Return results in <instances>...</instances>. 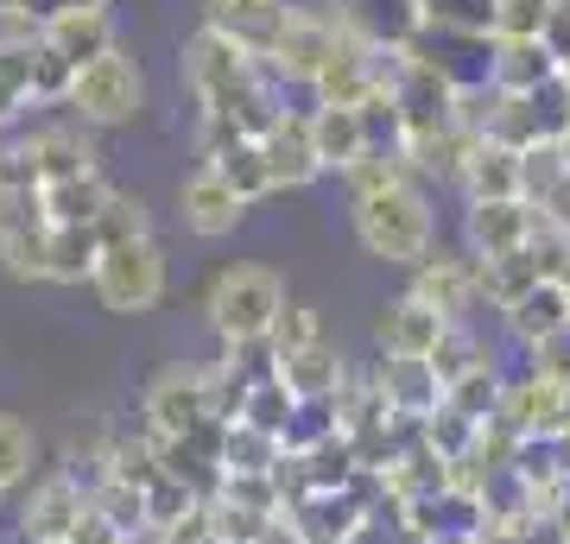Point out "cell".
<instances>
[{
	"instance_id": "cell-1",
	"label": "cell",
	"mask_w": 570,
	"mask_h": 544,
	"mask_svg": "<svg viewBox=\"0 0 570 544\" xmlns=\"http://www.w3.org/2000/svg\"><path fill=\"white\" fill-rule=\"evenodd\" d=\"M348 228H355L367 260L406 266V273L438 247V216H431V197L419 178L374 190V197H348Z\"/></svg>"
},
{
	"instance_id": "cell-2",
	"label": "cell",
	"mask_w": 570,
	"mask_h": 544,
	"mask_svg": "<svg viewBox=\"0 0 570 544\" xmlns=\"http://www.w3.org/2000/svg\"><path fill=\"white\" fill-rule=\"evenodd\" d=\"M285 304V279L266 260H235L204 285V317L223 348H261Z\"/></svg>"
},
{
	"instance_id": "cell-3",
	"label": "cell",
	"mask_w": 570,
	"mask_h": 544,
	"mask_svg": "<svg viewBox=\"0 0 570 544\" xmlns=\"http://www.w3.org/2000/svg\"><path fill=\"white\" fill-rule=\"evenodd\" d=\"M165 285H171L165 247L146 235V241H127V247H102L89 291L102 298L108 317H146V310H159L165 304Z\"/></svg>"
},
{
	"instance_id": "cell-4",
	"label": "cell",
	"mask_w": 570,
	"mask_h": 544,
	"mask_svg": "<svg viewBox=\"0 0 570 544\" xmlns=\"http://www.w3.org/2000/svg\"><path fill=\"white\" fill-rule=\"evenodd\" d=\"M140 418L153 444H178V437H197L216 405H209V367L204 362H171L159 367L140 393Z\"/></svg>"
},
{
	"instance_id": "cell-5",
	"label": "cell",
	"mask_w": 570,
	"mask_h": 544,
	"mask_svg": "<svg viewBox=\"0 0 570 544\" xmlns=\"http://www.w3.org/2000/svg\"><path fill=\"white\" fill-rule=\"evenodd\" d=\"M63 108H70L82 127H96V133H108V127H134L140 121V108H146V70L127 58V51H108V58H96L89 70H77Z\"/></svg>"
},
{
	"instance_id": "cell-6",
	"label": "cell",
	"mask_w": 570,
	"mask_h": 544,
	"mask_svg": "<svg viewBox=\"0 0 570 544\" xmlns=\"http://www.w3.org/2000/svg\"><path fill=\"white\" fill-rule=\"evenodd\" d=\"M336 44H343V20H336V7L324 0H285V26H279V44L266 51V70L279 82H317L330 58H336Z\"/></svg>"
},
{
	"instance_id": "cell-7",
	"label": "cell",
	"mask_w": 570,
	"mask_h": 544,
	"mask_svg": "<svg viewBox=\"0 0 570 544\" xmlns=\"http://www.w3.org/2000/svg\"><path fill=\"white\" fill-rule=\"evenodd\" d=\"M45 247H51V216L39 190H0V273L20 285H45Z\"/></svg>"
},
{
	"instance_id": "cell-8",
	"label": "cell",
	"mask_w": 570,
	"mask_h": 544,
	"mask_svg": "<svg viewBox=\"0 0 570 544\" xmlns=\"http://www.w3.org/2000/svg\"><path fill=\"white\" fill-rule=\"evenodd\" d=\"M406 51L419 63H431V70H438L456 96L494 89V39H489V32H444V26H425Z\"/></svg>"
},
{
	"instance_id": "cell-9",
	"label": "cell",
	"mask_w": 570,
	"mask_h": 544,
	"mask_svg": "<svg viewBox=\"0 0 570 544\" xmlns=\"http://www.w3.org/2000/svg\"><path fill=\"white\" fill-rule=\"evenodd\" d=\"M82 506H89V494H82L63 468H45L39 482L20 494V513H13V525H20V544H70V532H77Z\"/></svg>"
},
{
	"instance_id": "cell-10",
	"label": "cell",
	"mask_w": 570,
	"mask_h": 544,
	"mask_svg": "<svg viewBox=\"0 0 570 544\" xmlns=\"http://www.w3.org/2000/svg\"><path fill=\"white\" fill-rule=\"evenodd\" d=\"M494 418L513 424L520 437H539V444H558L570 431V386L558 380H539V374H513L508 386H501V405H494Z\"/></svg>"
},
{
	"instance_id": "cell-11",
	"label": "cell",
	"mask_w": 570,
	"mask_h": 544,
	"mask_svg": "<svg viewBox=\"0 0 570 544\" xmlns=\"http://www.w3.org/2000/svg\"><path fill=\"white\" fill-rule=\"evenodd\" d=\"M406 291L419 304H431L444 323H456V329H463V317L482 304V291H475V260H469V254H444V247H431L425 260L412 266Z\"/></svg>"
},
{
	"instance_id": "cell-12",
	"label": "cell",
	"mask_w": 570,
	"mask_h": 544,
	"mask_svg": "<svg viewBox=\"0 0 570 544\" xmlns=\"http://www.w3.org/2000/svg\"><path fill=\"white\" fill-rule=\"evenodd\" d=\"M539 235V209L527 197H494V202H469L463 209V254L469 260H494L513 254Z\"/></svg>"
},
{
	"instance_id": "cell-13",
	"label": "cell",
	"mask_w": 570,
	"mask_h": 544,
	"mask_svg": "<svg viewBox=\"0 0 570 544\" xmlns=\"http://www.w3.org/2000/svg\"><path fill=\"white\" fill-rule=\"evenodd\" d=\"M367 380H374V393H381V405H387L393 418L425 424L431 412L444 405V380H438V367L419 362V355H381Z\"/></svg>"
},
{
	"instance_id": "cell-14",
	"label": "cell",
	"mask_w": 570,
	"mask_h": 544,
	"mask_svg": "<svg viewBox=\"0 0 570 544\" xmlns=\"http://www.w3.org/2000/svg\"><path fill=\"white\" fill-rule=\"evenodd\" d=\"M450 329L456 323H444L431 304L412 298V291H400V298H387L374 310V343H381V355H419V362H431L444 348Z\"/></svg>"
},
{
	"instance_id": "cell-15",
	"label": "cell",
	"mask_w": 570,
	"mask_h": 544,
	"mask_svg": "<svg viewBox=\"0 0 570 544\" xmlns=\"http://www.w3.org/2000/svg\"><path fill=\"white\" fill-rule=\"evenodd\" d=\"M178 222L190 228L197 241H223V235H235V228L247 222V202L235 197L209 165H197V171L178 184Z\"/></svg>"
},
{
	"instance_id": "cell-16",
	"label": "cell",
	"mask_w": 570,
	"mask_h": 544,
	"mask_svg": "<svg viewBox=\"0 0 570 544\" xmlns=\"http://www.w3.org/2000/svg\"><path fill=\"white\" fill-rule=\"evenodd\" d=\"M39 39L51 44L70 70H89L96 58L121 51V39H115V13H108V7H58V13L39 26Z\"/></svg>"
},
{
	"instance_id": "cell-17",
	"label": "cell",
	"mask_w": 570,
	"mask_h": 544,
	"mask_svg": "<svg viewBox=\"0 0 570 544\" xmlns=\"http://www.w3.org/2000/svg\"><path fill=\"white\" fill-rule=\"evenodd\" d=\"M261 159H266V178H273V197L279 190H305V184L324 178V165L311 152V127L298 108H285L279 121L261 133Z\"/></svg>"
},
{
	"instance_id": "cell-18",
	"label": "cell",
	"mask_w": 570,
	"mask_h": 544,
	"mask_svg": "<svg viewBox=\"0 0 570 544\" xmlns=\"http://www.w3.org/2000/svg\"><path fill=\"white\" fill-rule=\"evenodd\" d=\"M204 26L223 32L235 51L261 58L279 44V26H285V0H204Z\"/></svg>"
},
{
	"instance_id": "cell-19",
	"label": "cell",
	"mask_w": 570,
	"mask_h": 544,
	"mask_svg": "<svg viewBox=\"0 0 570 544\" xmlns=\"http://www.w3.org/2000/svg\"><path fill=\"white\" fill-rule=\"evenodd\" d=\"M374 51H381V44H367L362 32L343 26V44H336V58L317 70L311 96L324 101V108H362V101L374 96Z\"/></svg>"
},
{
	"instance_id": "cell-20",
	"label": "cell",
	"mask_w": 570,
	"mask_h": 544,
	"mask_svg": "<svg viewBox=\"0 0 570 544\" xmlns=\"http://www.w3.org/2000/svg\"><path fill=\"white\" fill-rule=\"evenodd\" d=\"M330 7H336V20L348 32H362L367 44H387V51H406L425 32L419 0H330Z\"/></svg>"
},
{
	"instance_id": "cell-21",
	"label": "cell",
	"mask_w": 570,
	"mask_h": 544,
	"mask_svg": "<svg viewBox=\"0 0 570 544\" xmlns=\"http://www.w3.org/2000/svg\"><path fill=\"white\" fill-rule=\"evenodd\" d=\"M305 127H311V152H317V165L324 171H336L343 178L355 159H367L374 146H367V121H362V108H311L305 115Z\"/></svg>"
},
{
	"instance_id": "cell-22",
	"label": "cell",
	"mask_w": 570,
	"mask_h": 544,
	"mask_svg": "<svg viewBox=\"0 0 570 544\" xmlns=\"http://www.w3.org/2000/svg\"><path fill=\"white\" fill-rule=\"evenodd\" d=\"M20 140H26V152H32V165H39V190L45 184L102 171V165H96V146H89L82 127H32V133H20Z\"/></svg>"
},
{
	"instance_id": "cell-23",
	"label": "cell",
	"mask_w": 570,
	"mask_h": 544,
	"mask_svg": "<svg viewBox=\"0 0 570 544\" xmlns=\"http://www.w3.org/2000/svg\"><path fill=\"white\" fill-rule=\"evenodd\" d=\"M501 323H508V336L520 348H539L546 336H558V329L570 323V291L558 279H539L527 298H513L508 310H501Z\"/></svg>"
},
{
	"instance_id": "cell-24",
	"label": "cell",
	"mask_w": 570,
	"mask_h": 544,
	"mask_svg": "<svg viewBox=\"0 0 570 544\" xmlns=\"http://www.w3.org/2000/svg\"><path fill=\"white\" fill-rule=\"evenodd\" d=\"M32 44H39V26H7L0 32V133L20 121L32 101Z\"/></svg>"
},
{
	"instance_id": "cell-25",
	"label": "cell",
	"mask_w": 570,
	"mask_h": 544,
	"mask_svg": "<svg viewBox=\"0 0 570 544\" xmlns=\"http://www.w3.org/2000/svg\"><path fill=\"white\" fill-rule=\"evenodd\" d=\"M96 260H102V235H96V222L51 228V247H45V285H89L96 279Z\"/></svg>"
},
{
	"instance_id": "cell-26",
	"label": "cell",
	"mask_w": 570,
	"mask_h": 544,
	"mask_svg": "<svg viewBox=\"0 0 570 544\" xmlns=\"http://www.w3.org/2000/svg\"><path fill=\"white\" fill-rule=\"evenodd\" d=\"M273 374L292 386V399H336V386L348 380V367H343V355L330 348V336L298 348V355H285V362H273Z\"/></svg>"
},
{
	"instance_id": "cell-27",
	"label": "cell",
	"mask_w": 570,
	"mask_h": 544,
	"mask_svg": "<svg viewBox=\"0 0 570 544\" xmlns=\"http://www.w3.org/2000/svg\"><path fill=\"white\" fill-rule=\"evenodd\" d=\"M539 279H546V266H539L532 241L513 247V254H494V260H475V291H482V304H494V310H508L513 298H527Z\"/></svg>"
},
{
	"instance_id": "cell-28",
	"label": "cell",
	"mask_w": 570,
	"mask_h": 544,
	"mask_svg": "<svg viewBox=\"0 0 570 544\" xmlns=\"http://www.w3.org/2000/svg\"><path fill=\"white\" fill-rule=\"evenodd\" d=\"M551 77H558V58L546 51V39H494V89L501 96H532Z\"/></svg>"
},
{
	"instance_id": "cell-29",
	"label": "cell",
	"mask_w": 570,
	"mask_h": 544,
	"mask_svg": "<svg viewBox=\"0 0 570 544\" xmlns=\"http://www.w3.org/2000/svg\"><path fill=\"white\" fill-rule=\"evenodd\" d=\"M463 197L469 202H494V197H520V152L513 146H494V140H475L463 165Z\"/></svg>"
},
{
	"instance_id": "cell-30",
	"label": "cell",
	"mask_w": 570,
	"mask_h": 544,
	"mask_svg": "<svg viewBox=\"0 0 570 544\" xmlns=\"http://www.w3.org/2000/svg\"><path fill=\"white\" fill-rule=\"evenodd\" d=\"M197 165H209L216 178L235 190V197L254 209L261 197H273V178H266V159H261V140H228V146H216L209 159H197Z\"/></svg>"
},
{
	"instance_id": "cell-31",
	"label": "cell",
	"mask_w": 570,
	"mask_h": 544,
	"mask_svg": "<svg viewBox=\"0 0 570 544\" xmlns=\"http://www.w3.org/2000/svg\"><path fill=\"white\" fill-rule=\"evenodd\" d=\"M115 184L102 178V171H89V178H63V184H45L39 202L45 216H51V228H70V222H96L102 216V202Z\"/></svg>"
},
{
	"instance_id": "cell-32",
	"label": "cell",
	"mask_w": 570,
	"mask_h": 544,
	"mask_svg": "<svg viewBox=\"0 0 570 544\" xmlns=\"http://www.w3.org/2000/svg\"><path fill=\"white\" fill-rule=\"evenodd\" d=\"M279 463H285L279 437H266L242 418L223 431V475H279Z\"/></svg>"
},
{
	"instance_id": "cell-33",
	"label": "cell",
	"mask_w": 570,
	"mask_h": 544,
	"mask_svg": "<svg viewBox=\"0 0 570 544\" xmlns=\"http://www.w3.org/2000/svg\"><path fill=\"white\" fill-rule=\"evenodd\" d=\"M96 235H102V247H127V241H146L153 235V209H146L140 190H108L102 216H96Z\"/></svg>"
},
{
	"instance_id": "cell-34",
	"label": "cell",
	"mask_w": 570,
	"mask_h": 544,
	"mask_svg": "<svg viewBox=\"0 0 570 544\" xmlns=\"http://www.w3.org/2000/svg\"><path fill=\"white\" fill-rule=\"evenodd\" d=\"M501 374H494V362H475L463 374V380H450L444 386V405L456 412V418H469V424H489L494 418V405H501Z\"/></svg>"
},
{
	"instance_id": "cell-35",
	"label": "cell",
	"mask_w": 570,
	"mask_h": 544,
	"mask_svg": "<svg viewBox=\"0 0 570 544\" xmlns=\"http://www.w3.org/2000/svg\"><path fill=\"white\" fill-rule=\"evenodd\" d=\"M292 412H298V399H292V386H285L279 374H261V380L247 386V399H242V424H254V431H266V437H285Z\"/></svg>"
},
{
	"instance_id": "cell-36",
	"label": "cell",
	"mask_w": 570,
	"mask_h": 544,
	"mask_svg": "<svg viewBox=\"0 0 570 544\" xmlns=\"http://www.w3.org/2000/svg\"><path fill=\"white\" fill-rule=\"evenodd\" d=\"M570 178V165H564V140L558 146H527L520 152V197L532 202V209H546L551 190Z\"/></svg>"
},
{
	"instance_id": "cell-37",
	"label": "cell",
	"mask_w": 570,
	"mask_h": 544,
	"mask_svg": "<svg viewBox=\"0 0 570 544\" xmlns=\"http://www.w3.org/2000/svg\"><path fill=\"white\" fill-rule=\"evenodd\" d=\"M32 482V431L13 412H0V506Z\"/></svg>"
},
{
	"instance_id": "cell-38",
	"label": "cell",
	"mask_w": 570,
	"mask_h": 544,
	"mask_svg": "<svg viewBox=\"0 0 570 544\" xmlns=\"http://www.w3.org/2000/svg\"><path fill=\"white\" fill-rule=\"evenodd\" d=\"M324 343V317L311 310V304H285L279 323H273V336H266V355L273 362H285V355H298V348Z\"/></svg>"
},
{
	"instance_id": "cell-39",
	"label": "cell",
	"mask_w": 570,
	"mask_h": 544,
	"mask_svg": "<svg viewBox=\"0 0 570 544\" xmlns=\"http://www.w3.org/2000/svg\"><path fill=\"white\" fill-rule=\"evenodd\" d=\"M425 26H444V32H489L494 39V0H419Z\"/></svg>"
},
{
	"instance_id": "cell-40",
	"label": "cell",
	"mask_w": 570,
	"mask_h": 544,
	"mask_svg": "<svg viewBox=\"0 0 570 544\" xmlns=\"http://www.w3.org/2000/svg\"><path fill=\"white\" fill-rule=\"evenodd\" d=\"M558 0H494V39H546Z\"/></svg>"
},
{
	"instance_id": "cell-41",
	"label": "cell",
	"mask_w": 570,
	"mask_h": 544,
	"mask_svg": "<svg viewBox=\"0 0 570 544\" xmlns=\"http://www.w3.org/2000/svg\"><path fill=\"white\" fill-rule=\"evenodd\" d=\"M527 355H532V374H539V380L570 386V323L558 329V336H546L539 348H527Z\"/></svg>"
},
{
	"instance_id": "cell-42",
	"label": "cell",
	"mask_w": 570,
	"mask_h": 544,
	"mask_svg": "<svg viewBox=\"0 0 570 544\" xmlns=\"http://www.w3.org/2000/svg\"><path fill=\"white\" fill-rule=\"evenodd\" d=\"M70 544H134V538H127V532L108 520V513L82 506V520H77V532H70Z\"/></svg>"
},
{
	"instance_id": "cell-43",
	"label": "cell",
	"mask_w": 570,
	"mask_h": 544,
	"mask_svg": "<svg viewBox=\"0 0 570 544\" xmlns=\"http://www.w3.org/2000/svg\"><path fill=\"white\" fill-rule=\"evenodd\" d=\"M546 51L558 58V70L570 77V0H558V7H551V20H546Z\"/></svg>"
},
{
	"instance_id": "cell-44",
	"label": "cell",
	"mask_w": 570,
	"mask_h": 544,
	"mask_svg": "<svg viewBox=\"0 0 570 544\" xmlns=\"http://www.w3.org/2000/svg\"><path fill=\"white\" fill-rule=\"evenodd\" d=\"M539 216H546L551 228H564V235H570V178L558 184V190H551V202H546V209H539Z\"/></svg>"
},
{
	"instance_id": "cell-45",
	"label": "cell",
	"mask_w": 570,
	"mask_h": 544,
	"mask_svg": "<svg viewBox=\"0 0 570 544\" xmlns=\"http://www.w3.org/2000/svg\"><path fill=\"white\" fill-rule=\"evenodd\" d=\"M0 26H26L20 20V0H0Z\"/></svg>"
},
{
	"instance_id": "cell-46",
	"label": "cell",
	"mask_w": 570,
	"mask_h": 544,
	"mask_svg": "<svg viewBox=\"0 0 570 544\" xmlns=\"http://www.w3.org/2000/svg\"><path fill=\"white\" fill-rule=\"evenodd\" d=\"M63 7H108V0H63Z\"/></svg>"
},
{
	"instance_id": "cell-47",
	"label": "cell",
	"mask_w": 570,
	"mask_h": 544,
	"mask_svg": "<svg viewBox=\"0 0 570 544\" xmlns=\"http://www.w3.org/2000/svg\"><path fill=\"white\" fill-rule=\"evenodd\" d=\"M564 165H570V133H564Z\"/></svg>"
}]
</instances>
